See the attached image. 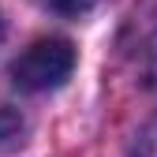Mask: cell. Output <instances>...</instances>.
I'll return each instance as SVG.
<instances>
[{"instance_id":"4","label":"cell","mask_w":157,"mask_h":157,"mask_svg":"<svg viewBox=\"0 0 157 157\" xmlns=\"http://www.w3.org/2000/svg\"><path fill=\"white\" fill-rule=\"evenodd\" d=\"M45 8H52V11H60V15H71V19H78V15H90L101 0H41Z\"/></svg>"},{"instance_id":"6","label":"cell","mask_w":157,"mask_h":157,"mask_svg":"<svg viewBox=\"0 0 157 157\" xmlns=\"http://www.w3.org/2000/svg\"><path fill=\"white\" fill-rule=\"evenodd\" d=\"M0 37H4V15H0Z\"/></svg>"},{"instance_id":"5","label":"cell","mask_w":157,"mask_h":157,"mask_svg":"<svg viewBox=\"0 0 157 157\" xmlns=\"http://www.w3.org/2000/svg\"><path fill=\"white\" fill-rule=\"evenodd\" d=\"M153 75H157V49H153Z\"/></svg>"},{"instance_id":"1","label":"cell","mask_w":157,"mask_h":157,"mask_svg":"<svg viewBox=\"0 0 157 157\" xmlns=\"http://www.w3.org/2000/svg\"><path fill=\"white\" fill-rule=\"evenodd\" d=\"M75 45L67 37H37L34 45H26L23 52L11 60L8 75H11V86L23 90V94H45L64 86L71 71H75Z\"/></svg>"},{"instance_id":"2","label":"cell","mask_w":157,"mask_h":157,"mask_svg":"<svg viewBox=\"0 0 157 157\" xmlns=\"http://www.w3.org/2000/svg\"><path fill=\"white\" fill-rule=\"evenodd\" d=\"M26 139V120L19 109H0V153L19 150Z\"/></svg>"},{"instance_id":"3","label":"cell","mask_w":157,"mask_h":157,"mask_svg":"<svg viewBox=\"0 0 157 157\" xmlns=\"http://www.w3.org/2000/svg\"><path fill=\"white\" fill-rule=\"evenodd\" d=\"M131 157H157V116L139 131V139L131 146Z\"/></svg>"}]
</instances>
